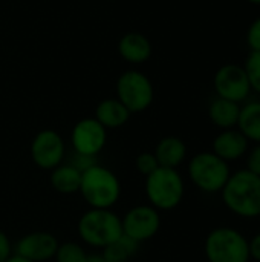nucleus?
I'll return each instance as SVG.
<instances>
[{
	"label": "nucleus",
	"mask_w": 260,
	"mask_h": 262,
	"mask_svg": "<svg viewBox=\"0 0 260 262\" xmlns=\"http://www.w3.org/2000/svg\"><path fill=\"white\" fill-rule=\"evenodd\" d=\"M14 255V247L9 236L0 230V262H5Z\"/></svg>",
	"instance_id": "nucleus-27"
},
{
	"label": "nucleus",
	"mask_w": 260,
	"mask_h": 262,
	"mask_svg": "<svg viewBox=\"0 0 260 262\" xmlns=\"http://www.w3.org/2000/svg\"><path fill=\"white\" fill-rule=\"evenodd\" d=\"M248 249H250V259L260 262V232L256 233L251 239H248Z\"/></svg>",
	"instance_id": "nucleus-28"
},
{
	"label": "nucleus",
	"mask_w": 260,
	"mask_h": 262,
	"mask_svg": "<svg viewBox=\"0 0 260 262\" xmlns=\"http://www.w3.org/2000/svg\"><path fill=\"white\" fill-rule=\"evenodd\" d=\"M187 173L196 189L204 193L215 195L221 193L227 184L231 175V167L227 161L221 160L218 155L208 150L198 152L190 158L187 164Z\"/></svg>",
	"instance_id": "nucleus-5"
},
{
	"label": "nucleus",
	"mask_w": 260,
	"mask_h": 262,
	"mask_svg": "<svg viewBox=\"0 0 260 262\" xmlns=\"http://www.w3.org/2000/svg\"><path fill=\"white\" fill-rule=\"evenodd\" d=\"M123 235L136 244H143L161 229V213L150 204H139L129 209L121 218Z\"/></svg>",
	"instance_id": "nucleus-8"
},
{
	"label": "nucleus",
	"mask_w": 260,
	"mask_h": 262,
	"mask_svg": "<svg viewBox=\"0 0 260 262\" xmlns=\"http://www.w3.org/2000/svg\"><path fill=\"white\" fill-rule=\"evenodd\" d=\"M5 262H32V261H28V259H25V258H21V256H18V255H12L9 259H6Z\"/></svg>",
	"instance_id": "nucleus-30"
},
{
	"label": "nucleus",
	"mask_w": 260,
	"mask_h": 262,
	"mask_svg": "<svg viewBox=\"0 0 260 262\" xmlns=\"http://www.w3.org/2000/svg\"><path fill=\"white\" fill-rule=\"evenodd\" d=\"M58 241L52 233L48 232H32L21 236L15 247L14 253L32 262H46L54 259L58 249Z\"/></svg>",
	"instance_id": "nucleus-12"
},
{
	"label": "nucleus",
	"mask_w": 260,
	"mask_h": 262,
	"mask_svg": "<svg viewBox=\"0 0 260 262\" xmlns=\"http://www.w3.org/2000/svg\"><path fill=\"white\" fill-rule=\"evenodd\" d=\"M216 95L236 103H244L251 94V84L244 66L227 63L221 66L213 78Z\"/></svg>",
	"instance_id": "nucleus-9"
},
{
	"label": "nucleus",
	"mask_w": 260,
	"mask_h": 262,
	"mask_svg": "<svg viewBox=\"0 0 260 262\" xmlns=\"http://www.w3.org/2000/svg\"><path fill=\"white\" fill-rule=\"evenodd\" d=\"M244 137L253 143L260 144V101H248L244 106H241L239 121L236 126Z\"/></svg>",
	"instance_id": "nucleus-19"
},
{
	"label": "nucleus",
	"mask_w": 260,
	"mask_h": 262,
	"mask_svg": "<svg viewBox=\"0 0 260 262\" xmlns=\"http://www.w3.org/2000/svg\"><path fill=\"white\" fill-rule=\"evenodd\" d=\"M69 164H72L75 169H78L80 172H84L86 169H89L90 166L97 164V157H86V155H80V154H75L72 155Z\"/></svg>",
	"instance_id": "nucleus-26"
},
{
	"label": "nucleus",
	"mask_w": 260,
	"mask_h": 262,
	"mask_svg": "<svg viewBox=\"0 0 260 262\" xmlns=\"http://www.w3.org/2000/svg\"><path fill=\"white\" fill-rule=\"evenodd\" d=\"M144 190L152 207L159 212H169L182 203L185 183L178 169L158 167L153 173L146 177Z\"/></svg>",
	"instance_id": "nucleus-4"
},
{
	"label": "nucleus",
	"mask_w": 260,
	"mask_h": 262,
	"mask_svg": "<svg viewBox=\"0 0 260 262\" xmlns=\"http://www.w3.org/2000/svg\"><path fill=\"white\" fill-rule=\"evenodd\" d=\"M135 167L143 177H149L159 167V164L153 152H141L135 160Z\"/></svg>",
	"instance_id": "nucleus-23"
},
{
	"label": "nucleus",
	"mask_w": 260,
	"mask_h": 262,
	"mask_svg": "<svg viewBox=\"0 0 260 262\" xmlns=\"http://www.w3.org/2000/svg\"><path fill=\"white\" fill-rule=\"evenodd\" d=\"M248 149H250V141L244 137V134L238 127L221 130L211 143V152L218 155L221 160L227 161L228 164L244 158Z\"/></svg>",
	"instance_id": "nucleus-13"
},
{
	"label": "nucleus",
	"mask_w": 260,
	"mask_h": 262,
	"mask_svg": "<svg viewBox=\"0 0 260 262\" xmlns=\"http://www.w3.org/2000/svg\"><path fill=\"white\" fill-rule=\"evenodd\" d=\"M107 141V129L95 117L80 120L70 132V144L75 154L98 157Z\"/></svg>",
	"instance_id": "nucleus-11"
},
{
	"label": "nucleus",
	"mask_w": 260,
	"mask_h": 262,
	"mask_svg": "<svg viewBox=\"0 0 260 262\" xmlns=\"http://www.w3.org/2000/svg\"><path fill=\"white\" fill-rule=\"evenodd\" d=\"M208 262H250L248 238L238 229L221 226L213 229L204 243Z\"/></svg>",
	"instance_id": "nucleus-6"
},
{
	"label": "nucleus",
	"mask_w": 260,
	"mask_h": 262,
	"mask_svg": "<svg viewBox=\"0 0 260 262\" xmlns=\"http://www.w3.org/2000/svg\"><path fill=\"white\" fill-rule=\"evenodd\" d=\"M86 249L74 241H67L63 244H58V249L55 252L54 259L55 262H84L87 258Z\"/></svg>",
	"instance_id": "nucleus-21"
},
{
	"label": "nucleus",
	"mask_w": 260,
	"mask_h": 262,
	"mask_svg": "<svg viewBox=\"0 0 260 262\" xmlns=\"http://www.w3.org/2000/svg\"><path fill=\"white\" fill-rule=\"evenodd\" d=\"M138 247L139 244L123 235L120 239L104 247L101 250V255L106 262H129L130 258L138 252Z\"/></svg>",
	"instance_id": "nucleus-20"
},
{
	"label": "nucleus",
	"mask_w": 260,
	"mask_h": 262,
	"mask_svg": "<svg viewBox=\"0 0 260 262\" xmlns=\"http://www.w3.org/2000/svg\"><path fill=\"white\" fill-rule=\"evenodd\" d=\"M129 109L118 98H106L98 103L95 109V118L106 129H118L123 127L130 118Z\"/></svg>",
	"instance_id": "nucleus-17"
},
{
	"label": "nucleus",
	"mask_w": 260,
	"mask_h": 262,
	"mask_svg": "<svg viewBox=\"0 0 260 262\" xmlns=\"http://www.w3.org/2000/svg\"><path fill=\"white\" fill-rule=\"evenodd\" d=\"M248 3H253V5H259L260 6V0H247Z\"/></svg>",
	"instance_id": "nucleus-31"
},
{
	"label": "nucleus",
	"mask_w": 260,
	"mask_h": 262,
	"mask_svg": "<svg viewBox=\"0 0 260 262\" xmlns=\"http://www.w3.org/2000/svg\"><path fill=\"white\" fill-rule=\"evenodd\" d=\"M247 170L260 177V144H254L247 152Z\"/></svg>",
	"instance_id": "nucleus-25"
},
{
	"label": "nucleus",
	"mask_w": 260,
	"mask_h": 262,
	"mask_svg": "<svg viewBox=\"0 0 260 262\" xmlns=\"http://www.w3.org/2000/svg\"><path fill=\"white\" fill-rule=\"evenodd\" d=\"M159 167L178 169L187 158V146L182 138L169 135L158 141L153 150Z\"/></svg>",
	"instance_id": "nucleus-15"
},
{
	"label": "nucleus",
	"mask_w": 260,
	"mask_h": 262,
	"mask_svg": "<svg viewBox=\"0 0 260 262\" xmlns=\"http://www.w3.org/2000/svg\"><path fill=\"white\" fill-rule=\"evenodd\" d=\"M244 68L247 71L251 91L260 94V52H250Z\"/></svg>",
	"instance_id": "nucleus-22"
},
{
	"label": "nucleus",
	"mask_w": 260,
	"mask_h": 262,
	"mask_svg": "<svg viewBox=\"0 0 260 262\" xmlns=\"http://www.w3.org/2000/svg\"><path fill=\"white\" fill-rule=\"evenodd\" d=\"M247 45L250 52H260V17L253 20L247 31Z\"/></svg>",
	"instance_id": "nucleus-24"
},
{
	"label": "nucleus",
	"mask_w": 260,
	"mask_h": 262,
	"mask_svg": "<svg viewBox=\"0 0 260 262\" xmlns=\"http://www.w3.org/2000/svg\"><path fill=\"white\" fill-rule=\"evenodd\" d=\"M84 262H106L101 253H89Z\"/></svg>",
	"instance_id": "nucleus-29"
},
{
	"label": "nucleus",
	"mask_w": 260,
	"mask_h": 262,
	"mask_svg": "<svg viewBox=\"0 0 260 262\" xmlns=\"http://www.w3.org/2000/svg\"><path fill=\"white\" fill-rule=\"evenodd\" d=\"M116 98L129 109L130 114H139L152 106L155 89L146 74L130 69L118 77Z\"/></svg>",
	"instance_id": "nucleus-7"
},
{
	"label": "nucleus",
	"mask_w": 260,
	"mask_h": 262,
	"mask_svg": "<svg viewBox=\"0 0 260 262\" xmlns=\"http://www.w3.org/2000/svg\"><path fill=\"white\" fill-rule=\"evenodd\" d=\"M118 52L126 61L141 64L152 57V43L141 32H127L118 41Z\"/></svg>",
	"instance_id": "nucleus-14"
},
{
	"label": "nucleus",
	"mask_w": 260,
	"mask_h": 262,
	"mask_svg": "<svg viewBox=\"0 0 260 262\" xmlns=\"http://www.w3.org/2000/svg\"><path fill=\"white\" fill-rule=\"evenodd\" d=\"M241 114V104L231 100H225L221 97H216L208 107V117L210 121L221 130L225 129H234L239 121Z\"/></svg>",
	"instance_id": "nucleus-16"
},
{
	"label": "nucleus",
	"mask_w": 260,
	"mask_h": 262,
	"mask_svg": "<svg viewBox=\"0 0 260 262\" xmlns=\"http://www.w3.org/2000/svg\"><path fill=\"white\" fill-rule=\"evenodd\" d=\"M51 186L61 195L78 193L81 184V172L69 163H61L51 170Z\"/></svg>",
	"instance_id": "nucleus-18"
},
{
	"label": "nucleus",
	"mask_w": 260,
	"mask_h": 262,
	"mask_svg": "<svg viewBox=\"0 0 260 262\" xmlns=\"http://www.w3.org/2000/svg\"><path fill=\"white\" fill-rule=\"evenodd\" d=\"M224 206L236 216L254 220L260 216V177L247 169L231 172L221 190Z\"/></svg>",
	"instance_id": "nucleus-1"
},
{
	"label": "nucleus",
	"mask_w": 260,
	"mask_h": 262,
	"mask_svg": "<svg viewBox=\"0 0 260 262\" xmlns=\"http://www.w3.org/2000/svg\"><path fill=\"white\" fill-rule=\"evenodd\" d=\"M121 181L115 172L103 164H93L81 172L78 193L89 209H112L121 198Z\"/></svg>",
	"instance_id": "nucleus-2"
},
{
	"label": "nucleus",
	"mask_w": 260,
	"mask_h": 262,
	"mask_svg": "<svg viewBox=\"0 0 260 262\" xmlns=\"http://www.w3.org/2000/svg\"><path fill=\"white\" fill-rule=\"evenodd\" d=\"M66 144L61 135L52 129L40 130L31 141V158L43 170H52L63 163Z\"/></svg>",
	"instance_id": "nucleus-10"
},
{
	"label": "nucleus",
	"mask_w": 260,
	"mask_h": 262,
	"mask_svg": "<svg viewBox=\"0 0 260 262\" xmlns=\"http://www.w3.org/2000/svg\"><path fill=\"white\" fill-rule=\"evenodd\" d=\"M77 232L86 246L103 250L123 236L121 218L112 209H89L80 216Z\"/></svg>",
	"instance_id": "nucleus-3"
}]
</instances>
